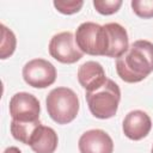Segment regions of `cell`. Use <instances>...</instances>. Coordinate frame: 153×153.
I'll list each match as a JSON object with an SVG mask.
<instances>
[{
	"instance_id": "1",
	"label": "cell",
	"mask_w": 153,
	"mask_h": 153,
	"mask_svg": "<svg viewBox=\"0 0 153 153\" xmlns=\"http://www.w3.org/2000/svg\"><path fill=\"white\" fill-rule=\"evenodd\" d=\"M116 72L126 82H140L153 72V43L146 39L133 42L116 59Z\"/></svg>"
},
{
	"instance_id": "2",
	"label": "cell",
	"mask_w": 153,
	"mask_h": 153,
	"mask_svg": "<svg viewBox=\"0 0 153 153\" xmlns=\"http://www.w3.org/2000/svg\"><path fill=\"white\" fill-rule=\"evenodd\" d=\"M47 111L50 118L57 124H67L72 122L80 108L76 93L68 87H56L51 90L45 99Z\"/></svg>"
},
{
	"instance_id": "3",
	"label": "cell",
	"mask_w": 153,
	"mask_h": 153,
	"mask_svg": "<svg viewBox=\"0 0 153 153\" xmlns=\"http://www.w3.org/2000/svg\"><path fill=\"white\" fill-rule=\"evenodd\" d=\"M121 100L120 86L111 79L98 90L86 92V102L91 114L100 120H108L116 115Z\"/></svg>"
},
{
	"instance_id": "4",
	"label": "cell",
	"mask_w": 153,
	"mask_h": 153,
	"mask_svg": "<svg viewBox=\"0 0 153 153\" xmlns=\"http://www.w3.org/2000/svg\"><path fill=\"white\" fill-rule=\"evenodd\" d=\"M75 42L82 53L93 56H106L110 47L105 26L93 22H85L78 26Z\"/></svg>"
},
{
	"instance_id": "5",
	"label": "cell",
	"mask_w": 153,
	"mask_h": 153,
	"mask_svg": "<svg viewBox=\"0 0 153 153\" xmlns=\"http://www.w3.org/2000/svg\"><path fill=\"white\" fill-rule=\"evenodd\" d=\"M23 78L29 86L45 88L56 80V68L44 59H33L23 67Z\"/></svg>"
},
{
	"instance_id": "6",
	"label": "cell",
	"mask_w": 153,
	"mask_h": 153,
	"mask_svg": "<svg viewBox=\"0 0 153 153\" xmlns=\"http://www.w3.org/2000/svg\"><path fill=\"white\" fill-rule=\"evenodd\" d=\"M49 54L61 63H74L82 57V51L78 48L75 36L69 31L54 35L49 42Z\"/></svg>"
},
{
	"instance_id": "7",
	"label": "cell",
	"mask_w": 153,
	"mask_h": 153,
	"mask_svg": "<svg viewBox=\"0 0 153 153\" xmlns=\"http://www.w3.org/2000/svg\"><path fill=\"white\" fill-rule=\"evenodd\" d=\"M39 100L31 93L18 92L10 99V115L14 121H37L39 120Z\"/></svg>"
},
{
	"instance_id": "8",
	"label": "cell",
	"mask_w": 153,
	"mask_h": 153,
	"mask_svg": "<svg viewBox=\"0 0 153 153\" xmlns=\"http://www.w3.org/2000/svg\"><path fill=\"white\" fill-rule=\"evenodd\" d=\"M78 147L80 153H112L114 141L106 131L91 129L80 136Z\"/></svg>"
},
{
	"instance_id": "9",
	"label": "cell",
	"mask_w": 153,
	"mask_h": 153,
	"mask_svg": "<svg viewBox=\"0 0 153 153\" xmlns=\"http://www.w3.org/2000/svg\"><path fill=\"white\" fill-rule=\"evenodd\" d=\"M152 128L151 117L142 110H133L123 120L122 129L124 135L134 141L141 140L148 135Z\"/></svg>"
},
{
	"instance_id": "10",
	"label": "cell",
	"mask_w": 153,
	"mask_h": 153,
	"mask_svg": "<svg viewBox=\"0 0 153 153\" xmlns=\"http://www.w3.org/2000/svg\"><path fill=\"white\" fill-rule=\"evenodd\" d=\"M78 80L82 88H85L86 92H90L102 87L106 82L108 78L99 62L86 61L78 69Z\"/></svg>"
},
{
	"instance_id": "11",
	"label": "cell",
	"mask_w": 153,
	"mask_h": 153,
	"mask_svg": "<svg viewBox=\"0 0 153 153\" xmlns=\"http://www.w3.org/2000/svg\"><path fill=\"white\" fill-rule=\"evenodd\" d=\"M104 26L108 31L109 42H110V47L106 56L118 59L129 48L127 30L118 23H108Z\"/></svg>"
},
{
	"instance_id": "12",
	"label": "cell",
	"mask_w": 153,
	"mask_h": 153,
	"mask_svg": "<svg viewBox=\"0 0 153 153\" xmlns=\"http://www.w3.org/2000/svg\"><path fill=\"white\" fill-rule=\"evenodd\" d=\"M59 139L55 130L41 124L33 134L29 146L35 153H54L57 148Z\"/></svg>"
},
{
	"instance_id": "13",
	"label": "cell",
	"mask_w": 153,
	"mask_h": 153,
	"mask_svg": "<svg viewBox=\"0 0 153 153\" xmlns=\"http://www.w3.org/2000/svg\"><path fill=\"white\" fill-rule=\"evenodd\" d=\"M41 121H32V122H20V121H14L12 120L11 122V134L12 136L20 141L22 143L29 145L33 134L36 133L37 128L41 126Z\"/></svg>"
},
{
	"instance_id": "14",
	"label": "cell",
	"mask_w": 153,
	"mask_h": 153,
	"mask_svg": "<svg viewBox=\"0 0 153 153\" xmlns=\"http://www.w3.org/2000/svg\"><path fill=\"white\" fill-rule=\"evenodd\" d=\"M1 29V43H0V59L5 60L7 57H10L14 50H16V45H17V39L16 36L13 33L12 30H10L7 26H5L4 24L0 25Z\"/></svg>"
},
{
	"instance_id": "15",
	"label": "cell",
	"mask_w": 153,
	"mask_h": 153,
	"mask_svg": "<svg viewBox=\"0 0 153 153\" xmlns=\"http://www.w3.org/2000/svg\"><path fill=\"white\" fill-rule=\"evenodd\" d=\"M93 6L96 11L104 16H110L116 13L122 6L121 0H93Z\"/></svg>"
},
{
	"instance_id": "16",
	"label": "cell",
	"mask_w": 153,
	"mask_h": 153,
	"mask_svg": "<svg viewBox=\"0 0 153 153\" xmlns=\"http://www.w3.org/2000/svg\"><path fill=\"white\" fill-rule=\"evenodd\" d=\"M130 5L137 17L145 19L153 17V0H133Z\"/></svg>"
},
{
	"instance_id": "17",
	"label": "cell",
	"mask_w": 153,
	"mask_h": 153,
	"mask_svg": "<svg viewBox=\"0 0 153 153\" xmlns=\"http://www.w3.org/2000/svg\"><path fill=\"white\" fill-rule=\"evenodd\" d=\"M54 7L62 14H74L76 12H79L81 10V7L84 6V1H62V0H55L53 2Z\"/></svg>"
},
{
	"instance_id": "18",
	"label": "cell",
	"mask_w": 153,
	"mask_h": 153,
	"mask_svg": "<svg viewBox=\"0 0 153 153\" xmlns=\"http://www.w3.org/2000/svg\"><path fill=\"white\" fill-rule=\"evenodd\" d=\"M4 153H22V152H20V149H19L18 147L11 146V147H7V148L4 151Z\"/></svg>"
},
{
	"instance_id": "19",
	"label": "cell",
	"mask_w": 153,
	"mask_h": 153,
	"mask_svg": "<svg viewBox=\"0 0 153 153\" xmlns=\"http://www.w3.org/2000/svg\"><path fill=\"white\" fill-rule=\"evenodd\" d=\"M151 153H153V146H152V151H151Z\"/></svg>"
}]
</instances>
